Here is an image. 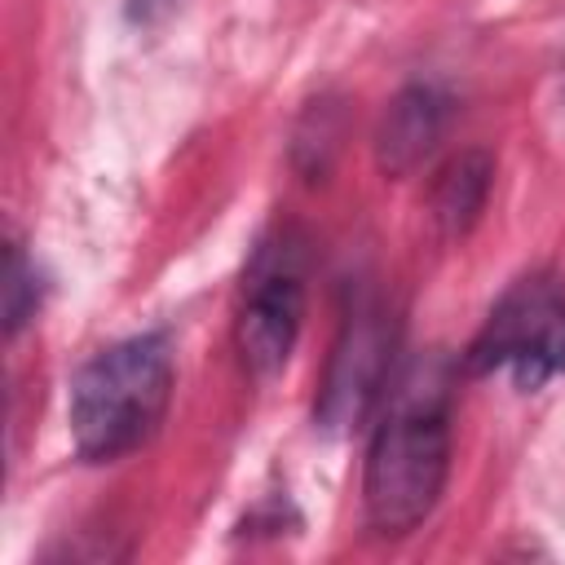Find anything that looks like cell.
I'll return each instance as SVG.
<instances>
[{
  "label": "cell",
  "mask_w": 565,
  "mask_h": 565,
  "mask_svg": "<svg viewBox=\"0 0 565 565\" xmlns=\"http://www.w3.org/2000/svg\"><path fill=\"white\" fill-rule=\"evenodd\" d=\"M450 477V380L437 358L415 362L393 388L371 433L362 468L366 525L384 539L419 530Z\"/></svg>",
  "instance_id": "1"
},
{
  "label": "cell",
  "mask_w": 565,
  "mask_h": 565,
  "mask_svg": "<svg viewBox=\"0 0 565 565\" xmlns=\"http://www.w3.org/2000/svg\"><path fill=\"white\" fill-rule=\"evenodd\" d=\"M172 402V344L163 331L128 335L93 353L71 380V441L79 459L110 463L146 446Z\"/></svg>",
  "instance_id": "2"
},
{
  "label": "cell",
  "mask_w": 565,
  "mask_h": 565,
  "mask_svg": "<svg viewBox=\"0 0 565 565\" xmlns=\"http://www.w3.org/2000/svg\"><path fill=\"white\" fill-rule=\"evenodd\" d=\"M468 371L494 375L508 371L521 388H539L565 371V282L547 269L516 278L481 331L468 344Z\"/></svg>",
  "instance_id": "3"
},
{
  "label": "cell",
  "mask_w": 565,
  "mask_h": 565,
  "mask_svg": "<svg viewBox=\"0 0 565 565\" xmlns=\"http://www.w3.org/2000/svg\"><path fill=\"white\" fill-rule=\"evenodd\" d=\"M305 322V238L296 230H274L247 274H243V300L234 318V340L243 353V366L256 380H274Z\"/></svg>",
  "instance_id": "4"
},
{
  "label": "cell",
  "mask_w": 565,
  "mask_h": 565,
  "mask_svg": "<svg viewBox=\"0 0 565 565\" xmlns=\"http://www.w3.org/2000/svg\"><path fill=\"white\" fill-rule=\"evenodd\" d=\"M393 349H397V322H393L388 305L380 296H362L349 309V318H344V327L331 344L327 375H322V388H318L313 419L327 433L353 428L388 393Z\"/></svg>",
  "instance_id": "5"
},
{
  "label": "cell",
  "mask_w": 565,
  "mask_h": 565,
  "mask_svg": "<svg viewBox=\"0 0 565 565\" xmlns=\"http://www.w3.org/2000/svg\"><path fill=\"white\" fill-rule=\"evenodd\" d=\"M450 124V97L437 84H406L380 128H375V163L384 177H411L446 137Z\"/></svg>",
  "instance_id": "6"
},
{
  "label": "cell",
  "mask_w": 565,
  "mask_h": 565,
  "mask_svg": "<svg viewBox=\"0 0 565 565\" xmlns=\"http://www.w3.org/2000/svg\"><path fill=\"white\" fill-rule=\"evenodd\" d=\"M490 185H494L490 150L472 146V150H459L455 159H446V168L437 172L433 194H428V212H433V225L441 230V238H463L481 221Z\"/></svg>",
  "instance_id": "7"
},
{
  "label": "cell",
  "mask_w": 565,
  "mask_h": 565,
  "mask_svg": "<svg viewBox=\"0 0 565 565\" xmlns=\"http://www.w3.org/2000/svg\"><path fill=\"white\" fill-rule=\"evenodd\" d=\"M340 146V106L335 102H313L296 128V146H291V159L296 168L318 181L327 168H331V154Z\"/></svg>",
  "instance_id": "8"
},
{
  "label": "cell",
  "mask_w": 565,
  "mask_h": 565,
  "mask_svg": "<svg viewBox=\"0 0 565 565\" xmlns=\"http://www.w3.org/2000/svg\"><path fill=\"white\" fill-rule=\"evenodd\" d=\"M40 309V274L35 260L22 252V243H9L4 252V335H18Z\"/></svg>",
  "instance_id": "9"
},
{
  "label": "cell",
  "mask_w": 565,
  "mask_h": 565,
  "mask_svg": "<svg viewBox=\"0 0 565 565\" xmlns=\"http://www.w3.org/2000/svg\"><path fill=\"white\" fill-rule=\"evenodd\" d=\"M163 4H168V0H132V13H137V18H150V13L163 9Z\"/></svg>",
  "instance_id": "10"
}]
</instances>
